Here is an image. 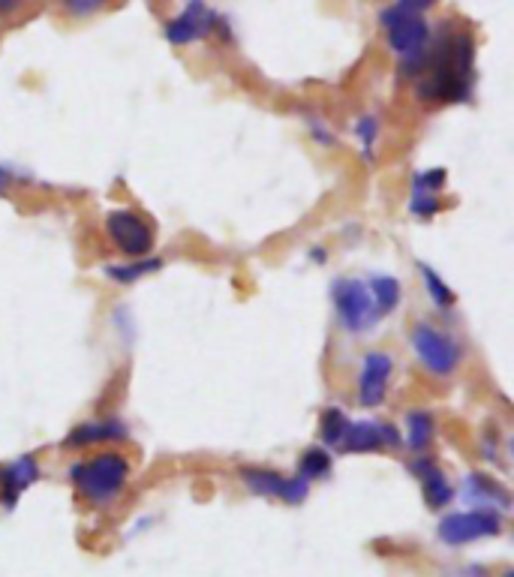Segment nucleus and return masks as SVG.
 I'll use <instances>...</instances> for the list:
<instances>
[{
	"label": "nucleus",
	"mask_w": 514,
	"mask_h": 577,
	"mask_svg": "<svg viewBox=\"0 0 514 577\" xmlns=\"http://www.w3.org/2000/svg\"><path fill=\"white\" fill-rule=\"evenodd\" d=\"M472 40L466 34H454L436 46L433 55L421 58V85L418 97L427 103H457L469 97L472 85Z\"/></svg>",
	"instance_id": "f257e3e1"
},
{
	"label": "nucleus",
	"mask_w": 514,
	"mask_h": 577,
	"mask_svg": "<svg viewBox=\"0 0 514 577\" xmlns=\"http://www.w3.org/2000/svg\"><path fill=\"white\" fill-rule=\"evenodd\" d=\"M127 475H130V460L124 454H118V451L97 454V457H91L85 463H76L70 469V478H73L76 490L94 505L115 502L118 493L127 484Z\"/></svg>",
	"instance_id": "f03ea898"
},
{
	"label": "nucleus",
	"mask_w": 514,
	"mask_h": 577,
	"mask_svg": "<svg viewBox=\"0 0 514 577\" xmlns=\"http://www.w3.org/2000/svg\"><path fill=\"white\" fill-rule=\"evenodd\" d=\"M382 28L388 31V46L403 58V73H415L421 67L427 40H430V28L421 16L403 13L400 7H391L382 13Z\"/></svg>",
	"instance_id": "7ed1b4c3"
},
{
	"label": "nucleus",
	"mask_w": 514,
	"mask_h": 577,
	"mask_svg": "<svg viewBox=\"0 0 514 577\" xmlns=\"http://www.w3.org/2000/svg\"><path fill=\"white\" fill-rule=\"evenodd\" d=\"M409 343H412V352L418 355V361L436 376H451L460 367V358H463L460 343L454 337H448L445 331L427 325V322L412 328Z\"/></svg>",
	"instance_id": "20e7f679"
},
{
	"label": "nucleus",
	"mask_w": 514,
	"mask_h": 577,
	"mask_svg": "<svg viewBox=\"0 0 514 577\" xmlns=\"http://www.w3.org/2000/svg\"><path fill=\"white\" fill-rule=\"evenodd\" d=\"M334 307H337V319L346 331H367L379 313L373 304L370 289L361 280H337L334 283Z\"/></svg>",
	"instance_id": "39448f33"
},
{
	"label": "nucleus",
	"mask_w": 514,
	"mask_h": 577,
	"mask_svg": "<svg viewBox=\"0 0 514 577\" xmlns=\"http://www.w3.org/2000/svg\"><path fill=\"white\" fill-rule=\"evenodd\" d=\"M499 529H502V517L493 508H475V511L448 514L439 523V538L445 544H469L487 535H499Z\"/></svg>",
	"instance_id": "423d86ee"
},
{
	"label": "nucleus",
	"mask_w": 514,
	"mask_h": 577,
	"mask_svg": "<svg viewBox=\"0 0 514 577\" xmlns=\"http://www.w3.org/2000/svg\"><path fill=\"white\" fill-rule=\"evenodd\" d=\"M106 229H109L115 247L130 259H145L151 253V247H154L151 226L133 211H112L109 220H106Z\"/></svg>",
	"instance_id": "0eeeda50"
},
{
	"label": "nucleus",
	"mask_w": 514,
	"mask_h": 577,
	"mask_svg": "<svg viewBox=\"0 0 514 577\" xmlns=\"http://www.w3.org/2000/svg\"><path fill=\"white\" fill-rule=\"evenodd\" d=\"M394 361L385 352H367L361 358V370H358V403L364 409H376L385 403L388 394V379H391Z\"/></svg>",
	"instance_id": "6e6552de"
},
{
	"label": "nucleus",
	"mask_w": 514,
	"mask_h": 577,
	"mask_svg": "<svg viewBox=\"0 0 514 577\" xmlns=\"http://www.w3.org/2000/svg\"><path fill=\"white\" fill-rule=\"evenodd\" d=\"M241 478H244V484H247L253 493H259V496H277V499H283V502H289V505L304 502L307 493H310V481H307L304 475H301V478H286V475L271 472V469H244Z\"/></svg>",
	"instance_id": "1a4fd4ad"
},
{
	"label": "nucleus",
	"mask_w": 514,
	"mask_h": 577,
	"mask_svg": "<svg viewBox=\"0 0 514 577\" xmlns=\"http://www.w3.org/2000/svg\"><path fill=\"white\" fill-rule=\"evenodd\" d=\"M214 25H217V16L202 4V0H190L187 10L175 22H169L166 40L175 43V46H190V43L208 37L214 31Z\"/></svg>",
	"instance_id": "9d476101"
},
{
	"label": "nucleus",
	"mask_w": 514,
	"mask_h": 577,
	"mask_svg": "<svg viewBox=\"0 0 514 577\" xmlns=\"http://www.w3.org/2000/svg\"><path fill=\"white\" fill-rule=\"evenodd\" d=\"M385 442H400V436H397V430L394 427H388V424H373V421H349V427H346V433H343V439H340V448L343 451H355V454H361V451H376V448H382Z\"/></svg>",
	"instance_id": "9b49d317"
},
{
	"label": "nucleus",
	"mask_w": 514,
	"mask_h": 577,
	"mask_svg": "<svg viewBox=\"0 0 514 577\" xmlns=\"http://www.w3.org/2000/svg\"><path fill=\"white\" fill-rule=\"evenodd\" d=\"M409 469L418 475L421 490H424V502H427L430 508H442V505H448V502H451L454 490H451L448 478L442 475V469H439L433 460L418 457V460H412V463H409Z\"/></svg>",
	"instance_id": "f8f14e48"
},
{
	"label": "nucleus",
	"mask_w": 514,
	"mask_h": 577,
	"mask_svg": "<svg viewBox=\"0 0 514 577\" xmlns=\"http://www.w3.org/2000/svg\"><path fill=\"white\" fill-rule=\"evenodd\" d=\"M37 475H40V466L34 457H19V460L7 463L4 469H0V493H4V502L13 508L19 493L28 490L37 481Z\"/></svg>",
	"instance_id": "ddd939ff"
},
{
	"label": "nucleus",
	"mask_w": 514,
	"mask_h": 577,
	"mask_svg": "<svg viewBox=\"0 0 514 577\" xmlns=\"http://www.w3.org/2000/svg\"><path fill=\"white\" fill-rule=\"evenodd\" d=\"M463 499L481 502V505H499V508L508 505V493H505L496 481H490L487 475H478V472L466 478V484H463Z\"/></svg>",
	"instance_id": "4468645a"
},
{
	"label": "nucleus",
	"mask_w": 514,
	"mask_h": 577,
	"mask_svg": "<svg viewBox=\"0 0 514 577\" xmlns=\"http://www.w3.org/2000/svg\"><path fill=\"white\" fill-rule=\"evenodd\" d=\"M109 439H124V427L118 421H97L85 424L70 433V445H94V442H109Z\"/></svg>",
	"instance_id": "2eb2a0df"
},
{
	"label": "nucleus",
	"mask_w": 514,
	"mask_h": 577,
	"mask_svg": "<svg viewBox=\"0 0 514 577\" xmlns=\"http://www.w3.org/2000/svg\"><path fill=\"white\" fill-rule=\"evenodd\" d=\"M370 295H373V304H376V313L385 316L397 307L400 301V283L394 277H373L370 280Z\"/></svg>",
	"instance_id": "dca6fc26"
},
{
	"label": "nucleus",
	"mask_w": 514,
	"mask_h": 577,
	"mask_svg": "<svg viewBox=\"0 0 514 577\" xmlns=\"http://www.w3.org/2000/svg\"><path fill=\"white\" fill-rule=\"evenodd\" d=\"M433 439V415L430 412H409L406 415V442L421 451Z\"/></svg>",
	"instance_id": "f3484780"
},
{
	"label": "nucleus",
	"mask_w": 514,
	"mask_h": 577,
	"mask_svg": "<svg viewBox=\"0 0 514 577\" xmlns=\"http://www.w3.org/2000/svg\"><path fill=\"white\" fill-rule=\"evenodd\" d=\"M160 265H163L160 259H139L133 265H112L106 274L112 280H118V283H133V280H139V277H145L151 271H160Z\"/></svg>",
	"instance_id": "a211bd4d"
},
{
	"label": "nucleus",
	"mask_w": 514,
	"mask_h": 577,
	"mask_svg": "<svg viewBox=\"0 0 514 577\" xmlns=\"http://www.w3.org/2000/svg\"><path fill=\"white\" fill-rule=\"evenodd\" d=\"M328 472H331V457H328V451H322V448H307L304 457H301V475L310 481V478H322V475H328Z\"/></svg>",
	"instance_id": "6ab92c4d"
},
{
	"label": "nucleus",
	"mask_w": 514,
	"mask_h": 577,
	"mask_svg": "<svg viewBox=\"0 0 514 577\" xmlns=\"http://www.w3.org/2000/svg\"><path fill=\"white\" fill-rule=\"evenodd\" d=\"M346 427H349V418L340 409H328L322 415V439H325V445H340Z\"/></svg>",
	"instance_id": "aec40b11"
},
{
	"label": "nucleus",
	"mask_w": 514,
	"mask_h": 577,
	"mask_svg": "<svg viewBox=\"0 0 514 577\" xmlns=\"http://www.w3.org/2000/svg\"><path fill=\"white\" fill-rule=\"evenodd\" d=\"M421 274H424V286H427V292H430V298H433V304L436 307H451L454 304V292L436 277V271L433 268H427V265H421Z\"/></svg>",
	"instance_id": "412c9836"
},
{
	"label": "nucleus",
	"mask_w": 514,
	"mask_h": 577,
	"mask_svg": "<svg viewBox=\"0 0 514 577\" xmlns=\"http://www.w3.org/2000/svg\"><path fill=\"white\" fill-rule=\"evenodd\" d=\"M409 211L418 214V217H433L439 211V199L436 193H424V190H412V202H409Z\"/></svg>",
	"instance_id": "4be33fe9"
},
{
	"label": "nucleus",
	"mask_w": 514,
	"mask_h": 577,
	"mask_svg": "<svg viewBox=\"0 0 514 577\" xmlns=\"http://www.w3.org/2000/svg\"><path fill=\"white\" fill-rule=\"evenodd\" d=\"M445 184V169H430V172H418L412 181V190H424V193H436Z\"/></svg>",
	"instance_id": "5701e85b"
},
{
	"label": "nucleus",
	"mask_w": 514,
	"mask_h": 577,
	"mask_svg": "<svg viewBox=\"0 0 514 577\" xmlns=\"http://www.w3.org/2000/svg\"><path fill=\"white\" fill-rule=\"evenodd\" d=\"M358 139H361V148L370 154L373 151V142H376V133H379V127H376V118H364L361 124H358Z\"/></svg>",
	"instance_id": "b1692460"
},
{
	"label": "nucleus",
	"mask_w": 514,
	"mask_h": 577,
	"mask_svg": "<svg viewBox=\"0 0 514 577\" xmlns=\"http://www.w3.org/2000/svg\"><path fill=\"white\" fill-rule=\"evenodd\" d=\"M67 7H70V13H76V16H88V13H94V10L103 7V0H67Z\"/></svg>",
	"instance_id": "393cba45"
},
{
	"label": "nucleus",
	"mask_w": 514,
	"mask_h": 577,
	"mask_svg": "<svg viewBox=\"0 0 514 577\" xmlns=\"http://www.w3.org/2000/svg\"><path fill=\"white\" fill-rule=\"evenodd\" d=\"M433 4H436V0H400V4H397V7H400L403 13L421 16V13H427V10H430Z\"/></svg>",
	"instance_id": "a878e982"
},
{
	"label": "nucleus",
	"mask_w": 514,
	"mask_h": 577,
	"mask_svg": "<svg viewBox=\"0 0 514 577\" xmlns=\"http://www.w3.org/2000/svg\"><path fill=\"white\" fill-rule=\"evenodd\" d=\"M19 4V0H0V13H4V10H13Z\"/></svg>",
	"instance_id": "bb28decb"
},
{
	"label": "nucleus",
	"mask_w": 514,
	"mask_h": 577,
	"mask_svg": "<svg viewBox=\"0 0 514 577\" xmlns=\"http://www.w3.org/2000/svg\"><path fill=\"white\" fill-rule=\"evenodd\" d=\"M10 184V172H4V169H0V190H4Z\"/></svg>",
	"instance_id": "cd10ccee"
}]
</instances>
